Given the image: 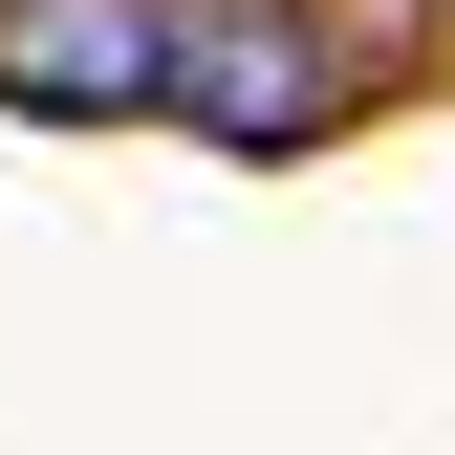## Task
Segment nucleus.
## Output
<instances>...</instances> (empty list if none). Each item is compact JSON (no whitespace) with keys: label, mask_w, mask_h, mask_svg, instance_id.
I'll use <instances>...</instances> for the list:
<instances>
[{"label":"nucleus","mask_w":455,"mask_h":455,"mask_svg":"<svg viewBox=\"0 0 455 455\" xmlns=\"http://www.w3.org/2000/svg\"><path fill=\"white\" fill-rule=\"evenodd\" d=\"M0 108H22V131H131V108H174V0H0Z\"/></svg>","instance_id":"2"},{"label":"nucleus","mask_w":455,"mask_h":455,"mask_svg":"<svg viewBox=\"0 0 455 455\" xmlns=\"http://www.w3.org/2000/svg\"><path fill=\"white\" fill-rule=\"evenodd\" d=\"M347 108H369V44L325 22V0H174V131L196 152H260L282 174V152H325Z\"/></svg>","instance_id":"1"}]
</instances>
